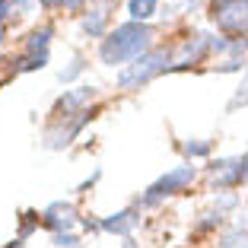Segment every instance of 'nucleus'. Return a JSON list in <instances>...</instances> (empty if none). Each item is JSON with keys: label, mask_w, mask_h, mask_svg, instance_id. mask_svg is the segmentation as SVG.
Returning <instances> with one entry per match:
<instances>
[{"label": "nucleus", "mask_w": 248, "mask_h": 248, "mask_svg": "<svg viewBox=\"0 0 248 248\" xmlns=\"http://www.w3.org/2000/svg\"><path fill=\"white\" fill-rule=\"evenodd\" d=\"M169 61H172V51H169V48H153V51H146L143 58L131 61V64L118 73V86L121 89H140L143 83L153 80V77L169 73V67H172Z\"/></svg>", "instance_id": "f03ea898"}, {"label": "nucleus", "mask_w": 248, "mask_h": 248, "mask_svg": "<svg viewBox=\"0 0 248 248\" xmlns=\"http://www.w3.org/2000/svg\"><path fill=\"white\" fill-rule=\"evenodd\" d=\"M38 217H42V213H35V210H26V213H22V223H19V239H29V235H32V229L38 226Z\"/></svg>", "instance_id": "a211bd4d"}, {"label": "nucleus", "mask_w": 248, "mask_h": 248, "mask_svg": "<svg viewBox=\"0 0 248 248\" xmlns=\"http://www.w3.org/2000/svg\"><path fill=\"white\" fill-rule=\"evenodd\" d=\"M83 67H86V61H83V58H73V61H70V67L58 73V80H61V83H70L73 77H80V73H83Z\"/></svg>", "instance_id": "6ab92c4d"}, {"label": "nucleus", "mask_w": 248, "mask_h": 248, "mask_svg": "<svg viewBox=\"0 0 248 248\" xmlns=\"http://www.w3.org/2000/svg\"><path fill=\"white\" fill-rule=\"evenodd\" d=\"M13 7H19V10H29V7H32V0H13Z\"/></svg>", "instance_id": "cd10ccee"}, {"label": "nucleus", "mask_w": 248, "mask_h": 248, "mask_svg": "<svg viewBox=\"0 0 248 248\" xmlns=\"http://www.w3.org/2000/svg\"><path fill=\"white\" fill-rule=\"evenodd\" d=\"M245 51H248V38H245Z\"/></svg>", "instance_id": "7c9ffc66"}, {"label": "nucleus", "mask_w": 248, "mask_h": 248, "mask_svg": "<svg viewBox=\"0 0 248 248\" xmlns=\"http://www.w3.org/2000/svg\"><path fill=\"white\" fill-rule=\"evenodd\" d=\"M207 175H210V188L217 191H232L239 185L248 182V153L239 156H223V159H213L207 166Z\"/></svg>", "instance_id": "20e7f679"}, {"label": "nucleus", "mask_w": 248, "mask_h": 248, "mask_svg": "<svg viewBox=\"0 0 248 248\" xmlns=\"http://www.w3.org/2000/svg\"><path fill=\"white\" fill-rule=\"evenodd\" d=\"M51 38H54V29H51V26H42V29L29 32V38H26V54H48Z\"/></svg>", "instance_id": "9b49d317"}, {"label": "nucleus", "mask_w": 248, "mask_h": 248, "mask_svg": "<svg viewBox=\"0 0 248 248\" xmlns=\"http://www.w3.org/2000/svg\"><path fill=\"white\" fill-rule=\"evenodd\" d=\"M239 207V197L232 194V191H226V194H217V210L226 213V210H235Z\"/></svg>", "instance_id": "aec40b11"}, {"label": "nucleus", "mask_w": 248, "mask_h": 248, "mask_svg": "<svg viewBox=\"0 0 248 248\" xmlns=\"http://www.w3.org/2000/svg\"><path fill=\"white\" fill-rule=\"evenodd\" d=\"M210 19L226 35H248V0H210Z\"/></svg>", "instance_id": "39448f33"}, {"label": "nucleus", "mask_w": 248, "mask_h": 248, "mask_svg": "<svg viewBox=\"0 0 248 248\" xmlns=\"http://www.w3.org/2000/svg\"><path fill=\"white\" fill-rule=\"evenodd\" d=\"M45 64H48V54H22V58H16L13 64H10V70L13 73H29V70H42Z\"/></svg>", "instance_id": "4468645a"}, {"label": "nucleus", "mask_w": 248, "mask_h": 248, "mask_svg": "<svg viewBox=\"0 0 248 248\" xmlns=\"http://www.w3.org/2000/svg\"><path fill=\"white\" fill-rule=\"evenodd\" d=\"M86 0H64V10H80Z\"/></svg>", "instance_id": "a878e982"}, {"label": "nucleus", "mask_w": 248, "mask_h": 248, "mask_svg": "<svg viewBox=\"0 0 248 248\" xmlns=\"http://www.w3.org/2000/svg\"><path fill=\"white\" fill-rule=\"evenodd\" d=\"M3 248H26V239H19V235H16V239L10 242V245H3Z\"/></svg>", "instance_id": "bb28decb"}, {"label": "nucleus", "mask_w": 248, "mask_h": 248, "mask_svg": "<svg viewBox=\"0 0 248 248\" xmlns=\"http://www.w3.org/2000/svg\"><path fill=\"white\" fill-rule=\"evenodd\" d=\"M89 118H93L89 111H83V115H77V118H58V121L45 131V146H48V150H64V146H70L73 137L86 127Z\"/></svg>", "instance_id": "423d86ee"}, {"label": "nucleus", "mask_w": 248, "mask_h": 248, "mask_svg": "<svg viewBox=\"0 0 248 248\" xmlns=\"http://www.w3.org/2000/svg\"><path fill=\"white\" fill-rule=\"evenodd\" d=\"M217 248H248V219H239L235 226L223 229L217 239Z\"/></svg>", "instance_id": "9d476101"}, {"label": "nucleus", "mask_w": 248, "mask_h": 248, "mask_svg": "<svg viewBox=\"0 0 248 248\" xmlns=\"http://www.w3.org/2000/svg\"><path fill=\"white\" fill-rule=\"evenodd\" d=\"M54 245L58 248H80V239L73 232H61V235H54Z\"/></svg>", "instance_id": "412c9836"}, {"label": "nucleus", "mask_w": 248, "mask_h": 248, "mask_svg": "<svg viewBox=\"0 0 248 248\" xmlns=\"http://www.w3.org/2000/svg\"><path fill=\"white\" fill-rule=\"evenodd\" d=\"M99 223H102V229H105V232H115V235H124V239H131L134 226L140 223V213L127 207V210H118V213H111V217L99 219Z\"/></svg>", "instance_id": "1a4fd4ad"}, {"label": "nucleus", "mask_w": 248, "mask_h": 248, "mask_svg": "<svg viewBox=\"0 0 248 248\" xmlns=\"http://www.w3.org/2000/svg\"><path fill=\"white\" fill-rule=\"evenodd\" d=\"M0 45H3V26H0Z\"/></svg>", "instance_id": "c756f323"}, {"label": "nucleus", "mask_w": 248, "mask_h": 248, "mask_svg": "<svg viewBox=\"0 0 248 248\" xmlns=\"http://www.w3.org/2000/svg\"><path fill=\"white\" fill-rule=\"evenodd\" d=\"M159 10V0H127V13L131 22H146L150 16Z\"/></svg>", "instance_id": "ddd939ff"}, {"label": "nucleus", "mask_w": 248, "mask_h": 248, "mask_svg": "<svg viewBox=\"0 0 248 248\" xmlns=\"http://www.w3.org/2000/svg\"><path fill=\"white\" fill-rule=\"evenodd\" d=\"M95 99V89L93 86H77V89H67L64 95H61L58 102H54L51 108V118L58 121V118H77L86 111V105Z\"/></svg>", "instance_id": "0eeeda50"}, {"label": "nucleus", "mask_w": 248, "mask_h": 248, "mask_svg": "<svg viewBox=\"0 0 248 248\" xmlns=\"http://www.w3.org/2000/svg\"><path fill=\"white\" fill-rule=\"evenodd\" d=\"M239 105H248V70H245V77H242L239 89H235V95L229 99V105H226V108H229V111H235Z\"/></svg>", "instance_id": "f3484780"}, {"label": "nucleus", "mask_w": 248, "mask_h": 248, "mask_svg": "<svg viewBox=\"0 0 248 248\" xmlns=\"http://www.w3.org/2000/svg\"><path fill=\"white\" fill-rule=\"evenodd\" d=\"M121 248H140V245H137L134 239H124V245H121Z\"/></svg>", "instance_id": "c85d7f7f"}, {"label": "nucleus", "mask_w": 248, "mask_h": 248, "mask_svg": "<svg viewBox=\"0 0 248 248\" xmlns=\"http://www.w3.org/2000/svg\"><path fill=\"white\" fill-rule=\"evenodd\" d=\"M197 178V169L191 166V162H185V166H175V169H169L166 175H159L150 188H146V194L137 201V207H156L159 201H166V197L178 194V191H185L191 182Z\"/></svg>", "instance_id": "7ed1b4c3"}, {"label": "nucleus", "mask_w": 248, "mask_h": 248, "mask_svg": "<svg viewBox=\"0 0 248 248\" xmlns=\"http://www.w3.org/2000/svg\"><path fill=\"white\" fill-rule=\"evenodd\" d=\"M153 35L156 32L150 22H121V26H115V32L108 38H102L99 61L105 67H115V64L143 58L146 51H153Z\"/></svg>", "instance_id": "f257e3e1"}, {"label": "nucleus", "mask_w": 248, "mask_h": 248, "mask_svg": "<svg viewBox=\"0 0 248 248\" xmlns=\"http://www.w3.org/2000/svg\"><path fill=\"white\" fill-rule=\"evenodd\" d=\"M182 150L188 159H204V156H210V140H185Z\"/></svg>", "instance_id": "2eb2a0df"}, {"label": "nucleus", "mask_w": 248, "mask_h": 248, "mask_svg": "<svg viewBox=\"0 0 248 248\" xmlns=\"http://www.w3.org/2000/svg\"><path fill=\"white\" fill-rule=\"evenodd\" d=\"M102 3H111V0H102Z\"/></svg>", "instance_id": "2f4dec72"}, {"label": "nucleus", "mask_w": 248, "mask_h": 248, "mask_svg": "<svg viewBox=\"0 0 248 248\" xmlns=\"http://www.w3.org/2000/svg\"><path fill=\"white\" fill-rule=\"evenodd\" d=\"M42 7L45 10H58V7H64V0H42Z\"/></svg>", "instance_id": "393cba45"}, {"label": "nucleus", "mask_w": 248, "mask_h": 248, "mask_svg": "<svg viewBox=\"0 0 248 248\" xmlns=\"http://www.w3.org/2000/svg\"><path fill=\"white\" fill-rule=\"evenodd\" d=\"M239 70H242V61H235V58L223 61V64L217 67V73H239Z\"/></svg>", "instance_id": "4be33fe9"}, {"label": "nucleus", "mask_w": 248, "mask_h": 248, "mask_svg": "<svg viewBox=\"0 0 248 248\" xmlns=\"http://www.w3.org/2000/svg\"><path fill=\"white\" fill-rule=\"evenodd\" d=\"M219 223H223V213H219V210L201 213V219H197V223H194V232H210V229H217Z\"/></svg>", "instance_id": "dca6fc26"}, {"label": "nucleus", "mask_w": 248, "mask_h": 248, "mask_svg": "<svg viewBox=\"0 0 248 248\" xmlns=\"http://www.w3.org/2000/svg\"><path fill=\"white\" fill-rule=\"evenodd\" d=\"M77 223H80V217H77V207L67 204V201H54V204H48V207L42 210V226H48L54 235L70 232Z\"/></svg>", "instance_id": "6e6552de"}, {"label": "nucleus", "mask_w": 248, "mask_h": 248, "mask_svg": "<svg viewBox=\"0 0 248 248\" xmlns=\"http://www.w3.org/2000/svg\"><path fill=\"white\" fill-rule=\"evenodd\" d=\"M105 26H108V13H105V10H89V13L83 16V32H86L89 38H102Z\"/></svg>", "instance_id": "f8f14e48"}, {"label": "nucleus", "mask_w": 248, "mask_h": 248, "mask_svg": "<svg viewBox=\"0 0 248 248\" xmlns=\"http://www.w3.org/2000/svg\"><path fill=\"white\" fill-rule=\"evenodd\" d=\"M13 10H16V7H13V0H0V26L7 22V16L13 13Z\"/></svg>", "instance_id": "b1692460"}, {"label": "nucleus", "mask_w": 248, "mask_h": 248, "mask_svg": "<svg viewBox=\"0 0 248 248\" xmlns=\"http://www.w3.org/2000/svg\"><path fill=\"white\" fill-rule=\"evenodd\" d=\"M191 7H197V0H175L172 7H166V16L175 13V10H191Z\"/></svg>", "instance_id": "5701e85b"}]
</instances>
